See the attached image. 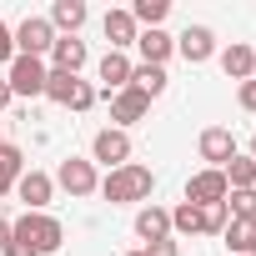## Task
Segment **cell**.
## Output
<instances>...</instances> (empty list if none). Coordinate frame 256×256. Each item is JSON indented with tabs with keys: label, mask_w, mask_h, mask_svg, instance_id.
<instances>
[{
	"label": "cell",
	"mask_w": 256,
	"mask_h": 256,
	"mask_svg": "<svg viewBox=\"0 0 256 256\" xmlns=\"http://www.w3.org/2000/svg\"><path fill=\"white\" fill-rule=\"evenodd\" d=\"M50 46H56V30H50V20L46 16H26L20 26H16V56H50Z\"/></svg>",
	"instance_id": "3957f363"
},
{
	"label": "cell",
	"mask_w": 256,
	"mask_h": 256,
	"mask_svg": "<svg viewBox=\"0 0 256 256\" xmlns=\"http://www.w3.org/2000/svg\"><path fill=\"white\" fill-rule=\"evenodd\" d=\"M0 151H6V141H0Z\"/></svg>",
	"instance_id": "74e56055"
},
{
	"label": "cell",
	"mask_w": 256,
	"mask_h": 256,
	"mask_svg": "<svg viewBox=\"0 0 256 256\" xmlns=\"http://www.w3.org/2000/svg\"><path fill=\"white\" fill-rule=\"evenodd\" d=\"M16 196L26 201V211H46V206H50V196H56V181H50L46 171H36V166H30V171L16 181Z\"/></svg>",
	"instance_id": "30bf717a"
},
{
	"label": "cell",
	"mask_w": 256,
	"mask_h": 256,
	"mask_svg": "<svg viewBox=\"0 0 256 256\" xmlns=\"http://www.w3.org/2000/svg\"><path fill=\"white\" fill-rule=\"evenodd\" d=\"M46 76H50L46 60H36V56H16L6 86H10V96H46Z\"/></svg>",
	"instance_id": "277c9868"
},
{
	"label": "cell",
	"mask_w": 256,
	"mask_h": 256,
	"mask_svg": "<svg viewBox=\"0 0 256 256\" xmlns=\"http://www.w3.org/2000/svg\"><path fill=\"white\" fill-rule=\"evenodd\" d=\"M131 56H126V50H106L100 56V86H106V96H116V90H126V86H131Z\"/></svg>",
	"instance_id": "5bb4252c"
},
{
	"label": "cell",
	"mask_w": 256,
	"mask_h": 256,
	"mask_svg": "<svg viewBox=\"0 0 256 256\" xmlns=\"http://www.w3.org/2000/svg\"><path fill=\"white\" fill-rule=\"evenodd\" d=\"M171 231H181V236H201V206L181 201V206L171 211Z\"/></svg>",
	"instance_id": "cb8c5ba5"
},
{
	"label": "cell",
	"mask_w": 256,
	"mask_h": 256,
	"mask_svg": "<svg viewBox=\"0 0 256 256\" xmlns=\"http://www.w3.org/2000/svg\"><path fill=\"white\" fill-rule=\"evenodd\" d=\"M106 100H110V120H116V131H126V126L146 120V110H151V100H146L136 86H126V90H116V96H106Z\"/></svg>",
	"instance_id": "52a82bcc"
},
{
	"label": "cell",
	"mask_w": 256,
	"mask_h": 256,
	"mask_svg": "<svg viewBox=\"0 0 256 256\" xmlns=\"http://www.w3.org/2000/svg\"><path fill=\"white\" fill-rule=\"evenodd\" d=\"M251 161H256V136H251Z\"/></svg>",
	"instance_id": "d590c367"
},
{
	"label": "cell",
	"mask_w": 256,
	"mask_h": 256,
	"mask_svg": "<svg viewBox=\"0 0 256 256\" xmlns=\"http://www.w3.org/2000/svg\"><path fill=\"white\" fill-rule=\"evenodd\" d=\"M176 50H181L191 66L211 60V56H216V36H211V26H186V30L176 36Z\"/></svg>",
	"instance_id": "8fae6325"
},
{
	"label": "cell",
	"mask_w": 256,
	"mask_h": 256,
	"mask_svg": "<svg viewBox=\"0 0 256 256\" xmlns=\"http://www.w3.org/2000/svg\"><path fill=\"white\" fill-rule=\"evenodd\" d=\"M136 236L151 246V241H166L171 236V211H161V206H141L136 211Z\"/></svg>",
	"instance_id": "ac0fdd59"
},
{
	"label": "cell",
	"mask_w": 256,
	"mask_h": 256,
	"mask_svg": "<svg viewBox=\"0 0 256 256\" xmlns=\"http://www.w3.org/2000/svg\"><path fill=\"white\" fill-rule=\"evenodd\" d=\"M60 191H70V196H90V191H100V176H96V161H80V156H66L60 161V171L50 176Z\"/></svg>",
	"instance_id": "5b68a950"
},
{
	"label": "cell",
	"mask_w": 256,
	"mask_h": 256,
	"mask_svg": "<svg viewBox=\"0 0 256 256\" xmlns=\"http://www.w3.org/2000/svg\"><path fill=\"white\" fill-rule=\"evenodd\" d=\"M86 60H90L86 40H76V36H56V46H50V70L80 76V66H86Z\"/></svg>",
	"instance_id": "7c38bea8"
},
{
	"label": "cell",
	"mask_w": 256,
	"mask_h": 256,
	"mask_svg": "<svg viewBox=\"0 0 256 256\" xmlns=\"http://www.w3.org/2000/svg\"><path fill=\"white\" fill-rule=\"evenodd\" d=\"M151 186H156V176H151V166H120V171H106L100 176V196L110 201V206H131V201H146L151 196Z\"/></svg>",
	"instance_id": "7a4b0ae2"
},
{
	"label": "cell",
	"mask_w": 256,
	"mask_h": 256,
	"mask_svg": "<svg viewBox=\"0 0 256 256\" xmlns=\"http://www.w3.org/2000/svg\"><path fill=\"white\" fill-rule=\"evenodd\" d=\"M10 100H16V96H10V86H6V80H0V110H6Z\"/></svg>",
	"instance_id": "836d02e7"
},
{
	"label": "cell",
	"mask_w": 256,
	"mask_h": 256,
	"mask_svg": "<svg viewBox=\"0 0 256 256\" xmlns=\"http://www.w3.org/2000/svg\"><path fill=\"white\" fill-rule=\"evenodd\" d=\"M106 40H110V50H126V46H136V36H141V26L131 20V10H106Z\"/></svg>",
	"instance_id": "e0dca14e"
},
{
	"label": "cell",
	"mask_w": 256,
	"mask_h": 256,
	"mask_svg": "<svg viewBox=\"0 0 256 256\" xmlns=\"http://www.w3.org/2000/svg\"><path fill=\"white\" fill-rule=\"evenodd\" d=\"M221 176H226L231 191H251V186H256V161H251V156H231V161L221 166Z\"/></svg>",
	"instance_id": "ffe728a7"
},
{
	"label": "cell",
	"mask_w": 256,
	"mask_h": 256,
	"mask_svg": "<svg viewBox=\"0 0 256 256\" xmlns=\"http://www.w3.org/2000/svg\"><path fill=\"white\" fill-rule=\"evenodd\" d=\"M46 20H50V30H56V36H76V30L90 20V10H86V0H56Z\"/></svg>",
	"instance_id": "4fadbf2b"
},
{
	"label": "cell",
	"mask_w": 256,
	"mask_h": 256,
	"mask_svg": "<svg viewBox=\"0 0 256 256\" xmlns=\"http://www.w3.org/2000/svg\"><path fill=\"white\" fill-rule=\"evenodd\" d=\"M10 241L30 246L36 256H50V251H60V241H66V226H60L56 216H46V211H26L20 221H10Z\"/></svg>",
	"instance_id": "6da1fadb"
},
{
	"label": "cell",
	"mask_w": 256,
	"mask_h": 256,
	"mask_svg": "<svg viewBox=\"0 0 256 256\" xmlns=\"http://www.w3.org/2000/svg\"><path fill=\"white\" fill-rule=\"evenodd\" d=\"M76 90H80V76H66V70H50V76H46V96H50L56 106H70Z\"/></svg>",
	"instance_id": "603a6c76"
},
{
	"label": "cell",
	"mask_w": 256,
	"mask_h": 256,
	"mask_svg": "<svg viewBox=\"0 0 256 256\" xmlns=\"http://www.w3.org/2000/svg\"><path fill=\"white\" fill-rule=\"evenodd\" d=\"M221 70H226L231 80H256V50L241 46V40H231V46L221 50Z\"/></svg>",
	"instance_id": "2e32d148"
},
{
	"label": "cell",
	"mask_w": 256,
	"mask_h": 256,
	"mask_svg": "<svg viewBox=\"0 0 256 256\" xmlns=\"http://www.w3.org/2000/svg\"><path fill=\"white\" fill-rule=\"evenodd\" d=\"M196 151H201V161H211V171H221V166L236 156V136L226 131V126H206L201 141H196Z\"/></svg>",
	"instance_id": "ba28073f"
},
{
	"label": "cell",
	"mask_w": 256,
	"mask_h": 256,
	"mask_svg": "<svg viewBox=\"0 0 256 256\" xmlns=\"http://www.w3.org/2000/svg\"><path fill=\"white\" fill-rule=\"evenodd\" d=\"M6 246H10V221L0 216V251H6Z\"/></svg>",
	"instance_id": "d6a6232c"
},
{
	"label": "cell",
	"mask_w": 256,
	"mask_h": 256,
	"mask_svg": "<svg viewBox=\"0 0 256 256\" xmlns=\"http://www.w3.org/2000/svg\"><path fill=\"white\" fill-rule=\"evenodd\" d=\"M166 16H171V0H136V6H131V20L146 26V30H161Z\"/></svg>",
	"instance_id": "7402d4cb"
},
{
	"label": "cell",
	"mask_w": 256,
	"mask_h": 256,
	"mask_svg": "<svg viewBox=\"0 0 256 256\" xmlns=\"http://www.w3.org/2000/svg\"><path fill=\"white\" fill-rule=\"evenodd\" d=\"M0 256H36V251H30V246H20V241H10V246L0 251Z\"/></svg>",
	"instance_id": "1f68e13d"
},
{
	"label": "cell",
	"mask_w": 256,
	"mask_h": 256,
	"mask_svg": "<svg viewBox=\"0 0 256 256\" xmlns=\"http://www.w3.org/2000/svg\"><path fill=\"white\" fill-rule=\"evenodd\" d=\"M226 246H231V256H256V221H231Z\"/></svg>",
	"instance_id": "44dd1931"
},
{
	"label": "cell",
	"mask_w": 256,
	"mask_h": 256,
	"mask_svg": "<svg viewBox=\"0 0 256 256\" xmlns=\"http://www.w3.org/2000/svg\"><path fill=\"white\" fill-rule=\"evenodd\" d=\"M226 191H231V186H226V176H221V171H211V166H206V171H196V176L186 181V201H191V206H216V201H226Z\"/></svg>",
	"instance_id": "9c48e42d"
},
{
	"label": "cell",
	"mask_w": 256,
	"mask_h": 256,
	"mask_svg": "<svg viewBox=\"0 0 256 256\" xmlns=\"http://www.w3.org/2000/svg\"><path fill=\"white\" fill-rule=\"evenodd\" d=\"M96 96H100V90H96L90 80H80V90H76V100H70V110H90V106H96Z\"/></svg>",
	"instance_id": "f1b7e54d"
},
{
	"label": "cell",
	"mask_w": 256,
	"mask_h": 256,
	"mask_svg": "<svg viewBox=\"0 0 256 256\" xmlns=\"http://www.w3.org/2000/svg\"><path fill=\"white\" fill-rule=\"evenodd\" d=\"M226 211H231V221H256V186L251 191H226Z\"/></svg>",
	"instance_id": "d4e9b609"
},
{
	"label": "cell",
	"mask_w": 256,
	"mask_h": 256,
	"mask_svg": "<svg viewBox=\"0 0 256 256\" xmlns=\"http://www.w3.org/2000/svg\"><path fill=\"white\" fill-rule=\"evenodd\" d=\"M231 226V211H226V201H216V206H201V236H216V231H226Z\"/></svg>",
	"instance_id": "484cf974"
},
{
	"label": "cell",
	"mask_w": 256,
	"mask_h": 256,
	"mask_svg": "<svg viewBox=\"0 0 256 256\" xmlns=\"http://www.w3.org/2000/svg\"><path fill=\"white\" fill-rule=\"evenodd\" d=\"M0 176H6L10 186L26 176V156H20V146H6V151H0Z\"/></svg>",
	"instance_id": "4316f807"
},
{
	"label": "cell",
	"mask_w": 256,
	"mask_h": 256,
	"mask_svg": "<svg viewBox=\"0 0 256 256\" xmlns=\"http://www.w3.org/2000/svg\"><path fill=\"white\" fill-rule=\"evenodd\" d=\"M136 50H141V66H166L171 50H176V36H166V30H141V36H136Z\"/></svg>",
	"instance_id": "9a60e30c"
},
{
	"label": "cell",
	"mask_w": 256,
	"mask_h": 256,
	"mask_svg": "<svg viewBox=\"0 0 256 256\" xmlns=\"http://www.w3.org/2000/svg\"><path fill=\"white\" fill-rule=\"evenodd\" d=\"M126 256H146V251H126Z\"/></svg>",
	"instance_id": "8d00e7d4"
},
{
	"label": "cell",
	"mask_w": 256,
	"mask_h": 256,
	"mask_svg": "<svg viewBox=\"0 0 256 256\" xmlns=\"http://www.w3.org/2000/svg\"><path fill=\"white\" fill-rule=\"evenodd\" d=\"M10 60H16V30L0 20V66H10Z\"/></svg>",
	"instance_id": "83f0119b"
},
{
	"label": "cell",
	"mask_w": 256,
	"mask_h": 256,
	"mask_svg": "<svg viewBox=\"0 0 256 256\" xmlns=\"http://www.w3.org/2000/svg\"><path fill=\"white\" fill-rule=\"evenodd\" d=\"M141 251H146V256H181V246H176L171 236H166V241H151V246H141Z\"/></svg>",
	"instance_id": "f546056e"
},
{
	"label": "cell",
	"mask_w": 256,
	"mask_h": 256,
	"mask_svg": "<svg viewBox=\"0 0 256 256\" xmlns=\"http://www.w3.org/2000/svg\"><path fill=\"white\" fill-rule=\"evenodd\" d=\"M236 100H241V110H251V116H256V80H241Z\"/></svg>",
	"instance_id": "4dcf8cb0"
},
{
	"label": "cell",
	"mask_w": 256,
	"mask_h": 256,
	"mask_svg": "<svg viewBox=\"0 0 256 256\" xmlns=\"http://www.w3.org/2000/svg\"><path fill=\"white\" fill-rule=\"evenodd\" d=\"M90 161H100V166H110V171L131 166V136H126V131H116V126L96 131V141H90Z\"/></svg>",
	"instance_id": "8992f818"
},
{
	"label": "cell",
	"mask_w": 256,
	"mask_h": 256,
	"mask_svg": "<svg viewBox=\"0 0 256 256\" xmlns=\"http://www.w3.org/2000/svg\"><path fill=\"white\" fill-rule=\"evenodd\" d=\"M131 86H136L146 100H156V96L171 86V76H166V66H136V70H131Z\"/></svg>",
	"instance_id": "d6986e66"
},
{
	"label": "cell",
	"mask_w": 256,
	"mask_h": 256,
	"mask_svg": "<svg viewBox=\"0 0 256 256\" xmlns=\"http://www.w3.org/2000/svg\"><path fill=\"white\" fill-rule=\"evenodd\" d=\"M6 191H16V186H10V181H6V176H0V196H6Z\"/></svg>",
	"instance_id": "e575fe53"
}]
</instances>
